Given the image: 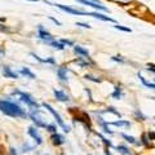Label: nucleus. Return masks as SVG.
I'll list each match as a JSON object with an SVG mask.
<instances>
[{
  "mask_svg": "<svg viewBox=\"0 0 155 155\" xmlns=\"http://www.w3.org/2000/svg\"><path fill=\"white\" fill-rule=\"evenodd\" d=\"M27 133L31 136V137L35 140V142L38 143V145H41L43 143V138H41V136L39 134V132H38V129L35 128V127H30L27 129Z\"/></svg>",
  "mask_w": 155,
  "mask_h": 155,
  "instance_id": "6e6552de",
  "label": "nucleus"
},
{
  "mask_svg": "<svg viewBox=\"0 0 155 155\" xmlns=\"http://www.w3.org/2000/svg\"><path fill=\"white\" fill-rule=\"evenodd\" d=\"M11 155H17V153H16V150L14 149H11Z\"/></svg>",
  "mask_w": 155,
  "mask_h": 155,
  "instance_id": "2f4dec72",
  "label": "nucleus"
},
{
  "mask_svg": "<svg viewBox=\"0 0 155 155\" xmlns=\"http://www.w3.org/2000/svg\"><path fill=\"white\" fill-rule=\"evenodd\" d=\"M122 137H123V138H125V141H128V142H130V143H137V141H136V138H134V137H132V136H128V134L123 133V134H122Z\"/></svg>",
  "mask_w": 155,
  "mask_h": 155,
  "instance_id": "412c9836",
  "label": "nucleus"
},
{
  "mask_svg": "<svg viewBox=\"0 0 155 155\" xmlns=\"http://www.w3.org/2000/svg\"><path fill=\"white\" fill-rule=\"evenodd\" d=\"M76 64L79 65V66H81V67H91V66H93V62H89V61H83V57H78Z\"/></svg>",
  "mask_w": 155,
  "mask_h": 155,
  "instance_id": "dca6fc26",
  "label": "nucleus"
},
{
  "mask_svg": "<svg viewBox=\"0 0 155 155\" xmlns=\"http://www.w3.org/2000/svg\"><path fill=\"white\" fill-rule=\"evenodd\" d=\"M0 155H2V154H0Z\"/></svg>",
  "mask_w": 155,
  "mask_h": 155,
  "instance_id": "e433bc0d",
  "label": "nucleus"
},
{
  "mask_svg": "<svg viewBox=\"0 0 155 155\" xmlns=\"http://www.w3.org/2000/svg\"><path fill=\"white\" fill-rule=\"evenodd\" d=\"M149 138H155V133H149Z\"/></svg>",
  "mask_w": 155,
  "mask_h": 155,
  "instance_id": "473e14b6",
  "label": "nucleus"
},
{
  "mask_svg": "<svg viewBox=\"0 0 155 155\" xmlns=\"http://www.w3.org/2000/svg\"><path fill=\"white\" fill-rule=\"evenodd\" d=\"M111 97H113V98H115V100H119L120 97H122V88L116 85L115 88H114V92L111 93Z\"/></svg>",
  "mask_w": 155,
  "mask_h": 155,
  "instance_id": "a211bd4d",
  "label": "nucleus"
},
{
  "mask_svg": "<svg viewBox=\"0 0 155 155\" xmlns=\"http://www.w3.org/2000/svg\"><path fill=\"white\" fill-rule=\"evenodd\" d=\"M147 70L151 71V72H155V65L154 64H149L147 65Z\"/></svg>",
  "mask_w": 155,
  "mask_h": 155,
  "instance_id": "c85d7f7f",
  "label": "nucleus"
},
{
  "mask_svg": "<svg viewBox=\"0 0 155 155\" xmlns=\"http://www.w3.org/2000/svg\"><path fill=\"white\" fill-rule=\"evenodd\" d=\"M47 129H48V130H49V132H53V133H57V127H56V125L48 124V125H47Z\"/></svg>",
  "mask_w": 155,
  "mask_h": 155,
  "instance_id": "a878e982",
  "label": "nucleus"
},
{
  "mask_svg": "<svg viewBox=\"0 0 155 155\" xmlns=\"http://www.w3.org/2000/svg\"><path fill=\"white\" fill-rule=\"evenodd\" d=\"M67 72H69L67 67L61 66V67H58V70H57V75L62 81H65V80H67Z\"/></svg>",
  "mask_w": 155,
  "mask_h": 155,
  "instance_id": "f8f14e48",
  "label": "nucleus"
},
{
  "mask_svg": "<svg viewBox=\"0 0 155 155\" xmlns=\"http://www.w3.org/2000/svg\"><path fill=\"white\" fill-rule=\"evenodd\" d=\"M89 16H92V17H94V18H98V19H101V21H106V22H115V19L114 18H111V17H109V16H104V14H101V13H98V12H93V13H89Z\"/></svg>",
  "mask_w": 155,
  "mask_h": 155,
  "instance_id": "9b49d317",
  "label": "nucleus"
},
{
  "mask_svg": "<svg viewBox=\"0 0 155 155\" xmlns=\"http://www.w3.org/2000/svg\"><path fill=\"white\" fill-rule=\"evenodd\" d=\"M38 36H39V39H41L44 43H49L52 40H54L53 36H52V34L49 31H47L41 25L38 26Z\"/></svg>",
  "mask_w": 155,
  "mask_h": 155,
  "instance_id": "39448f33",
  "label": "nucleus"
},
{
  "mask_svg": "<svg viewBox=\"0 0 155 155\" xmlns=\"http://www.w3.org/2000/svg\"><path fill=\"white\" fill-rule=\"evenodd\" d=\"M113 60L116 61V62H120V64H123V62H124L123 58H120V57H118V56H114V57H113Z\"/></svg>",
  "mask_w": 155,
  "mask_h": 155,
  "instance_id": "c756f323",
  "label": "nucleus"
},
{
  "mask_svg": "<svg viewBox=\"0 0 155 155\" xmlns=\"http://www.w3.org/2000/svg\"><path fill=\"white\" fill-rule=\"evenodd\" d=\"M116 149H118V151H119V153H122L123 155H129V150L125 147V146H118Z\"/></svg>",
  "mask_w": 155,
  "mask_h": 155,
  "instance_id": "4be33fe9",
  "label": "nucleus"
},
{
  "mask_svg": "<svg viewBox=\"0 0 155 155\" xmlns=\"http://www.w3.org/2000/svg\"><path fill=\"white\" fill-rule=\"evenodd\" d=\"M52 141L54 145H62L65 142V138H64V136H61L60 133H53L52 134Z\"/></svg>",
  "mask_w": 155,
  "mask_h": 155,
  "instance_id": "4468645a",
  "label": "nucleus"
},
{
  "mask_svg": "<svg viewBox=\"0 0 155 155\" xmlns=\"http://www.w3.org/2000/svg\"><path fill=\"white\" fill-rule=\"evenodd\" d=\"M78 3H80V4H84V5H88V7H92V8H94V9H97V11H107V8L106 7H104L102 4H96V3H93V2H91V0H76Z\"/></svg>",
  "mask_w": 155,
  "mask_h": 155,
  "instance_id": "0eeeda50",
  "label": "nucleus"
},
{
  "mask_svg": "<svg viewBox=\"0 0 155 155\" xmlns=\"http://www.w3.org/2000/svg\"><path fill=\"white\" fill-rule=\"evenodd\" d=\"M53 93H54L56 98L58 101H61V102H69V101H70L69 96H67L64 91H57V89H54V91H53Z\"/></svg>",
  "mask_w": 155,
  "mask_h": 155,
  "instance_id": "1a4fd4ad",
  "label": "nucleus"
},
{
  "mask_svg": "<svg viewBox=\"0 0 155 155\" xmlns=\"http://www.w3.org/2000/svg\"><path fill=\"white\" fill-rule=\"evenodd\" d=\"M74 52L76 53V54H80V56H83V57H87V58H89V52L84 49L83 47H80V45H74Z\"/></svg>",
  "mask_w": 155,
  "mask_h": 155,
  "instance_id": "ddd939ff",
  "label": "nucleus"
},
{
  "mask_svg": "<svg viewBox=\"0 0 155 155\" xmlns=\"http://www.w3.org/2000/svg\"><path fill=\"white\" fill-rule=\"evenodd\" d=\"M49 19H51V21H53V22H54L57 26H61V22H60V21H57L56 18H53V17H49Z\"/></svg>",
  "mask_w": 155,
  "mask_h": 155,
  "instance_id": "7c9ffc66",
  "label": "nucleus"
},
{
  "mask_svg": "<svg viewBox=\"0 0 155 155\" xmlns=\"http://www.w3.org/2000/svg\"><path fill=\"white\" fill-rule=\"evenodd\" d=\"M115 28L116 30H120V31H125V32H132L129 27H124V26H120V25H115Z\"/></svg>",
  "mask_w": 155,
  "mask_h": 155,
  "instance_id": "5701e85b",
  "label": "nucleus"
},
{
  "mask_svg": "<svg viewBox=\"0 0 155 155\" xmlns=\"http://www.w3.org/2000/svg\"><path fill=\"white\" fill-rule=\"evenodd\" d=\"M0 28H2V25H0Z\"/></svg>",
  "mask_w": 155,
  "mask_h": 155,
  "instance_id": "c9c22d12",
  "label": "nucleus"
},
{
  "mask_svg": "<svg viewBox=\"0 0 155 155\" xmlns=\"http://www.w3.org/2000/svg\"><path fill=\"white\" fill-rule=\"evenodd\" d=\"M3 74L5 78H11V79H17L18 78V74L16 71H13L9 66H4L3 67Z\"/></svg>",
  "mask_w": 155,
  "mask_h": 155,
  "instance_id": "9d476101",
  "label": "nucleus"
},
{
  "mask_svg": "<svg viewBox=\"0 0 155 155\" xmlns=\"http://www.w3.org/2000/svg\"><path fill=\"white\" fill-rule=\"evenodd\" d=\"M48 45H51V47H53V48H56V49H60V51H64L65 49V45L62 44L61 41H56V40H52V41H49V43H47Z\"/></svg>",
  "mask_w": 155,
  "mask_h": 155,
  "instance_id": "f3484780",
  "label": "nucleus"
},
{
  "mask_svg": "<svg viewBox=\"0 0 155 155\" xmlns=\"http://www.w3.org/2000/svg\"><path fill=\"white\" fill-rule=\"evenodd\" d=\"M13 94H17L18 96V98L22 101V102H25L28 107H35L38 109L39 107V105L35 100H34V97L30 94V93H26V92H21V91H14L13 92Z\"/></svg>",
  "mask_w": 155,
  "mask_h": 155,
  "instance_id": "f03ea898",
  "label": "nucleus"
},
{
  "mask_svg": "<svg viewBox=\"0 0 155 155\" xmlns=\"http://www.w3.org/2000/svg\"><path fill=\"white\" fill-rule=\"evenodd\" d=\"M138 78H140V80L142 81V84H143L145 87H147V88H154V89H155V83H150V81H147L141 74H138Z\"/></svg>",
  "mask_w": 155,
  "mask_h": 155,
  "instance_id": "6ab92c4d",
  "label": "nucleus"
},
{
  "mask_svg": "<svg viewBox=\"0 0 155 155\" xmlns=\"http://www.w3.org/2000/svg\"><path fill=\"white\" fill-rule=\"evenodd\" d=\"M111 124L116 125V127H123V125H125V127H129V125H130V123L125 122V120H116V122H113Z\"/></svg>",
  "mask_w": 155,
  "mask_h": 155,
  "instance_id": "aec40b11",
  "label": "nucleus"
},
{
  "mask_svg": "<svg viewBox=\"0 0 155 155\" xmlns=\"http://www.w3.org/2000/svg\"><path fill=\"white\" fill-rule=\"evenodd\" d=\"M61 43L64 45H70V47H74V41H71V40H67V39H62Z\"/></svg>",
  "mask_w": 155,
  "mask_h": 155,
  "instance_id": "393cba45",
  "label": "nucleus"
},
{
  "mask_svg": "<svg viewBox=\"0 0 155 155\" xmlns=\"http://www.w3.org/2000/svg\"><path fill=\"white\" fill-rule=\"evenodd\" d=\"M57 8H60L61 11H65L70 14H78V16H89V13L83 12V11H79V9H74L71 7H66V5H62V4H54Z\"/></svg>",
  "mask_w": 155,
  "mask_h": 155,
  "instance_id": "423d86ee",
  "label": "nucleus"
},
{
  "mask_svg": "<svg viewBox=\"0 0 155 155\" xmlns=\"http://www.w3.org/2000/svg\"><path fill=\"white\" fill-rule=\"evenodd\" d=\"M85 79L87 80L96 81V83H100V81H101V79H98V78H94V76H92V75H85Z\"/></svg>",
  "mask_w": 155,
  "mask_h": 155,
  "instance_id": "b1692460",
  "label": "nucleus"
},
{
  "mask_svg": "<svg viewBox=\"0 0 155 155\" xmlns=\"http://www.w3.org/2000/svg\"><path fill=\"white\" fill-rule=\"evenodd\" d=\"M30 2H39V0H30Z\"/></svg>",
  "mask_w": 155,
  "mask_h": 155,
  "instance_id": "72a5a7b5",
  "label": "nucleus"
},
{
  "mask_svg": "<svg viewBox=\"0 0 155 155\" xmlns=\"http://www.w3.org/2000/svg\"><path fill=\"white\" fill-rule=\"evenodd\" d=\"M45 64H52V65H54L56 61H54V58H53V57H49V58H45Z\"/></svg>",
  "mask_w": 155,
  "mask_h": 155,
  "instance_id": "cd10ccee",
  "label": "nucleus"
},
{
  "mask_svg": "<svg viewBox=\"0 0 155 155\" xmlns=\"http://www.w3.org/2000/svg\"><path fill=\"white\" fill-rule=\"evenodd\" d=\"M76 26H80V27H84V28H91V26L88 23H83V22H76Z\"/></svg>",
  "mask_w": 155,
  "mask_h": 155,
  "instance_id": "bb28decb",
  "label": "nucleus"
},
{
  "mask_svg": "<svg viewBox=\"0 0 155 155\" xmlns=\"http://www.w3.org/2000/svg\"><path fill=\"white\" fill-rule=\"evenodd\" d=\"M0 111L11 118H22L26 115L25 110L21 106L9 100H0Z\"/></svg>",
  "mask_w": 155,
  "mask_h": 155,
  "instance_id": "f257e3e1",
  "label": "nucleus"
},
{
  "mask_svg": "<svg viewBox=\"0 0 155 155\" xmlns=\"http://www.w3.org/2000/svg\"><path fill=\"white\" fill-rule=\"evenodd\" d=\"M43 106H44V107L48 110V111H49V113L53 115V116H54V119H56V122H57V124L58 125H60V127L62 128V129H64L65 130V132H70V127H69V125H66L65 123H64V120H62V118H61V115L60 114H58L57 113V111L54 110V109H53L52 107V106L49 105V104H43Z\"/></svg>",
  "mask_w": 155,
  "mask_h": 155,
  "instance_id": "7ed1b4c3",
  "label": "nucleus"
},
{
  "mask_svg": "<svg viewBox=\"0 0 155 155\" xmlns=\"http://www.w3.org/2000/svg\"><path fill=\"white\" fill-rule=\"evenodd\" d=\"M19 74L23 75V76L30 78V79H35V74H34V72H31L28 67H21V70H19Z\"/></svg>",
  "mask_w": 155,
  "mask_h": 155,
  "instance_id": "2eb2a0df",
  "label": "nucleus"
},
{
  "mask_svg": "<svg viewBox=\"0 0 155 155\" xmlns=\"http://www.w3.org/2000/svg\"><path fill=\"white\" fill-rule=\"evenodd\" d=\"M106 155H111V154L110 153H106Z\"/></svg>",
  "mask_w": 155,
  "mask_h": 155,
  "instance_id": "f704fd0d",
  "label": "nucleus"
},
{
  "mask_svg": "<svg viewBox=\"0 0 155 155\" xmlns=\"http://www.w3.org/2000/svg\"><path fill=\"white\" fill-rule=\"evenodd\" d=\"M30 118H31V120L34 123H35V125H36V128H47V123L44 122V119L40 116V111H39L38 109H35L32 111V113L30 114Z\"/></svg>",
  "mask_w": 155,
  "mask_h": 155,
  "instance_id": "20e7f679",
  "label": "nucleus"
}]
</instances>
